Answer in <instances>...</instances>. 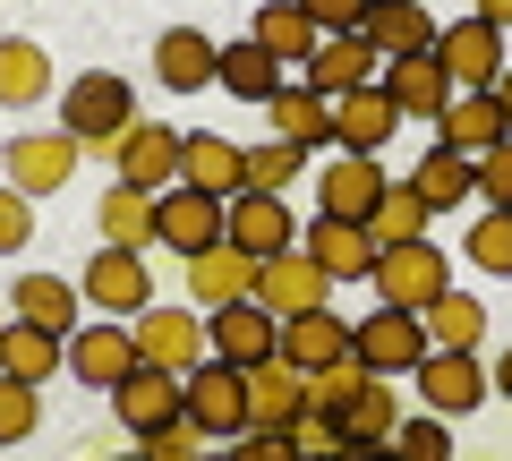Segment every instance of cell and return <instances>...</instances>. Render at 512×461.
Returning <instances> with one entry per match:
<instances>
[{
	"label": "cell",
	"instance_id": "680465c9",
	"mask_svg": "<svg viewBox=\"0 0 512 461\" xmlns=\"http://www.w3.org/2000/svg\"><path fill=\"white\" fill-rule=\"evenodd\" d=\"M299 461H316V453H299Z\"/></svg>",
	"mask_w": 512,
	"mask_h": 461
},
{
	"label": "cell",
	"instance_id": "603a6c76",
	"mask_svg": "<svg viewBox=\"0 0 512 461\" xmlns=\"http://www.w3.org/2000/svg\"><path fill=\"white\" fill-rule=\"evenodd\" d=\"M359 35L376 43V60H410V52H436V18L419 0H367Z\"/></svg>",
	"mask_w": 512,
	"mask_h": 461
},
{
	"label": "cell",
	"instance_id": "f35d334b",
	"mask_svg": "<svg viewBox=\"0 0 512 461\" xmlns=\"http://www.w3.org/2000/svg\"><path fill=\"white\" fill-rule=\"evenodd\" d=\"M367 240H376V248H402V240H427V205L410 197V180H384L376 214H367Z\"/></svg>",
	"mask_w": 512,
	"mask_h": 461
},
{
	"label": "cell",
	"instance_id": "30bf717a",
	"mask_svg": "<svg viewBox=\"0 0 512 461\" xmlns=\"http://www.w3.org/2000/svg\"><path fill=\"white\" fill-rule=\"evenodd\" d=\"M222 240L239 248V257H282V248H299V222H291V205L282 197H256V188H239L231 205H222Z\"/></svg>",
	"mask_w": 512,
	"mask_h": 461
},
{
	"label": "cell",
	"instance_id": "e575fe53",
	"mask_svg": "<svg viewBox=\"0 0 512 461\" xmlns=\"http://www.w3.org/2000/svg\"><path fill=\"white\" fill-rule=\"evenodd\" d=\"M0 103L26 111V103H52V60H43V43L26 35H0Z\"/></svg>",
	"mask_w": 512,
	"mask_h": 461
},
{
	"label": "cell",
	"instance_id": "484cf974",
	"mask_svg": "<svg viewBox=\"0 0 512 461\" xmlns=\"http://www.w3.org/2000/svg\"><path fill=\"white\" fill-rule=\"evenodd\" d=\"M180 265H188V299H197V316H214V308H231V299H248V282H256V257H239L231 240L205 248V257H180Z\"/></svg>",
	"mask_w": 512,
	"mask_h": 461
},
{
	"label": "cell",
	"instance_id": "d6a6232c",
	"mask_svg": "<svg viewBox=\"0 0 512 461\" xmlns=\"http://www.w3.org/2000/svg\"><path fill=\"white\" fill-rule=\"evenodd\" d=\"M9 316H18V325H43V333H60V342H69V333H77V291H69L60 274H18Z\"/></svg>",
	"mask_w": 512,
	"mask_h": 461
},
{
	"label": "cell",
	"instance_id": "f546056e",
	"mask_svg": "<svg viewBox=\"0 0 512 461\" xmlns=\"http://www.w3.org/2000/svg\"><path fill=\"white\" fill-rule=\"evenodd\" d=\"M436 146H453V154H487L495 137H512V120H504V103L495 94H453V103L436 111Z\"/></svg>",
	"mask_w": 512,
	"mask_h": 461
},
{
	"label": "cell",
	"instance_id": "52a82bcc",
	"mask_svg": "<svg viewBox=\"0 0 512 461\" xmlns=\"http://www.w3.org/2000/svg\"><path fill=\"white\" fill-rule=\"evenodd\" d=\"M111 163H120L128 188L163 197V188H180V129H163V120H128V129L111 137Z\"/></svg>",
	"mask_w": 512,
	"mask_h": 461
},
{
	"label": "cell",
	"instance_id": "5bb4252c",
	"mask_svg": "<svg viewBox=\"0 0 512 461\" xmlns=\"http://www.w3.org/2000/svg\"><path fill=\"white\" fill-rule=\"evenodd\" d=\"M154 240L180 248V257L222 248V197H205V188H163V197H154Z\"/></svg>",
	"mask_w": 512,
	"mask_h": 461
},
{
	"label": "cell",
	"instance_id": "f1b7e54d",
	"mask_svg": "<svg viewBox=\"0 0 512 461\" xmlns=\"http://www.w3.org/2000/svg\"><path fill=\"white\" fill-rule=\"evenodd\" d=\"M214 52L222 43L205 35V26H171V35L154 43V77H163L171 94H205L214 86Z\"/></svg>",
	"mask_w": 512,
	"mask_h": 461
},
{
	"label": "cell",
	"instance_id": "74e56055",
	"mask_svg": "<svg viewBox=\"0 0 512 461\" xmlns=\"http://www.w3.org/2000/svg\"><path fill=\"white\" fill-rule=\"evenodd\" d=\"M256 43H265V52L282 60V69H308V52L325 35H316L308 18H299V0H265V9H256Z\"/></svg>",
	"mask_w": 512,
	"mask_h": 461
},
{
	"label": "cell",
	"instance_id": "d6986e66",
	"mask_svg": "<svg viewBox=\"0 0 512 461\" xmlns=\"http://www.w3.org/2000/svg\"><path fill=\"white\" fill-rule=\"evenodd\" d=\"M239 385H248V427H291L299 410H308V376L291 368V359H256V368H239Z\"/></svg>",
	"mask_w": 512,
	"mask_h": 461
},
{
	"label": "cell",
	"instance_id": "4fadbf2b",
	"mask_svg": "<svg viewBox=\"0 0 512 461\" xmlns=\"http://www.w3.org/2000/svg\"><path fill=\"white\" fill-rule=\"evenodd\" d=\"M128 333H137V359H146V368H171V376H188L197 359H214L205 351V316L197 308H146Z\"/></svg>",
	"mask_w": 512,
	"mask_h": 461
},
{
	"label": "cell",
	"instance_id": "c3c4849f",
	"mask_svg": "<svg viewBox=\"0 0 512 461\" xmlns=\"http://www.w3.org/2000/svg\"><path fill=\"white\" fill-rule=\"evenodd\" d=\"M26 240H35V197H18V188L0 180V257H18Z\"/></svg>",
	"mask_w": 512,
	"mask_h": 461
},
{
	"label": "cell",
	"instance_id": "7bdbcfd3",
	"mask_svg": "<svg viewBox=\"0 0 512 461\" xmlns=\"http://www.w3.org/2000/svg\"><path fill=\"white\" fill-rule=\"evenodd\" d=\"M393 461H453V427H444L436 410L402 419V427H393Z\"/></svg>",
	"mask_w": 512,
	"mask_h": 461
},
{
	"label": "cell",
	"instance_id": "836d02e7",
	"mask_svg": "<svg viewBox=\"0 0 512 461\" xmlns=\"http://www.w3.org/2000/svg\"><path fill=\"white\" fill-rule=\"evenodd\" d=\"M265 111H274V137H282V146H299V154L333 146V103H325V94H308V86H282Z\"/></svg>",
	"mask_w": 512,
	"mask_h": 461
},
{
	"label": "cell",
	"instance_id": "7a4b0ae2",
	"mask_svg": "<svg viewBox=\"0 0 512 461\" xmlns=\"http://www.w3.org/2000/svg\"><path fill=\"white\" fill-rule=\"evenodd\" d=\"M128 120H137V94H128L111 69L69 77V94H60V129H69L77 146H103V154H111V137H120Z\"/></svg>",
	"mask_w": 512,
	"mask_h": 461
},
{
	"label": "cell",
	"instance_id": "e0dca14e",
	"mask_svg": "<svg viewBox=\"0 0 512 461\" xmlns=\"http://www.w3.org/2000/svg\"><path fill=\"white\" fill-rule=\"evenodd\" d=\"M111 410H120L128 436H154L163 419H180V376H171V368H146V359H137V368L111 385Z\"/></svg>",
	"mask_w": 512,
	"mask_h": 461
},
{
	"label": "cell",
	"instance_id": "bcb514c9",
	"mask_svg": "<svg viewBox=\"0 0 512 461\" xmlns=\"http://www.w3.org/2000/svg\"><path fill=\"white\" fill-rule=\"evenodd\" d=\"M222 461H299V436L291 427H239Z\"/></svg>",
	"mask_w": 512,
	"mask_h": 461
},
{
	"label": "cell",
	"instance_id": "7c38bea8",
	"mask_svg": "<svg viewBox=\"0 0 512 461\" xmlns=\"http://www.w3.org/2000/svg\"><path fill=\"white\" fill-rule=\"evenodd\" d=\"M410 376H419V410H436V419H461V410H478L495 393L487 368H478V351H427Z\"/></svg>",
	"mask_w": 512,
	"mask_h": 461
},
{
	"label": "cell",
	"instance_id": "d590c367",
	"mask_svg": "<svg viewBox=\"0 0 512 461\" xmlns=\"http://www.w3.org/2000/svg\"><path fill=\"white\" fill-rule=\"evenodd\" d=\"M419 325H427V351H478V333H487V299L444 291V299H427V308H419Z\"/></svg>",
	"mask_w": 512,
	"mask_h": 461
},
{
	"label": "cell",
	"instance_id": "8992f818",
	"mask_svg": "<svg viewBox=\"0 0 512 461\" xmlns=\"http://www.w3.org/2000/svg\"><path fill=\"white\" fill-rule=\"evenodd\" d=\"M436 69L453 77V94H487L504 77V35L487 18H461V26H436Z\"/></svg>",
	"mask_w": 512,
	"mask_h": 461
},
{
	"label": "cell",
	"instance_id": "d4e9b609",
	"mask_svg": "<svg viewBox=\"0 0 512 461\" xmlns=\"http://www.w3.org/2000/svg\"><path fill=\"white\" fill-rule=\"evenodd\" d=\"M274 351L291 359L299 376H316V368H333V359H350V325H342V308H308V316H291Z\"/></svg>",
	"mask_w": 512,
	"mask_h": 461
},
{
	"label": "cell",
	"instance_id": "60d3db41",
	"mask_svg": "<svg viewBox=\"0 0 512 461\" xmlns=\"http://www.w3.org/2000/svg\"><path fill=\"white\" fill-rule=\"evenodd\" d=\"M359 385H367V368H359V351H350V359H333V368L308 376V410H316V419H342Z\"/></svg>",
	"mask_w": 512,
	"mask_h": 461
},
{
	"label": "cell",
	"instance_id": "b9f144b4",
	"mask_svg": "<svg viewBox=\"0 0 512 461\" xmlns=\"http://www.w3.org/2000/svg\"><path fill=\"white\" fill-rule=\"evenodd\" d=\"M470 265H478V274H495V282L512 274V214H504V205H487V214H478V231H470Z\"/></svg>",
	"mask_w": 512,
	"mask_h": 461
},
{
	"label": "cell",
	"instance_id": "f6af8a7d",
	"mask_svg": "<svg viewBox=\"0 0 512 461\" xmlns=\"http://www.w3.org/2000/svg\"><path fill=\"white\" fill-rule=\"evenodd\" d=\"M470 180H478V197H487V205H504V214H512V137H495L487 154H470Z\"/></svg>",
	"mask_w": 512,
	"mask_h": 461
},
{
	"label": "cell",
	"instance_id": "8fae6325",
	"mask_svg": "<svg viewBox=\"0 0 512 461\" xmlns=\"http://www.w3.org/2000/svg\"><path fill=\"white\" fill-rule=\"evenodd\" d=\"M299 257H308L316 274L342 291V282H367L376 240H367V222H333V214H316V222H299Z\"/></svg>",
	"mask_w": 512,
	"mask_h": 461
},
{
	"label": "cell",
	"instance_id": "7402d4cb",
	"mask_svg": "<svg viewBox=\"0 0 512 461\" xmlns=\"http://www.w3.org/2000/svg\"><path fill=\"white\" fill-rule=\"evenodd\" d=\"M376 197H384L376 154H342V163L316 171V205H325L333 222H367V214H376Z\"/></svg>",
	"mask_w": 512,
	"mask_h": 461
},
{
	"label": "cell",
	"instance_id": "f5cc1de1",
	"mask_svg": "<svg viewBox=\"0 0 512 461\" xmlns=\"http://www.w3.org/2000/svg\"><path fill=\"white\" fill-rule=\"evenodd\" d=\"M342 461H393V444H367V453H342Z\"/></svg>",
	"mask_w": 512,
	"mask_h": 461
},
{
	"label": "cell",
	"instance_id": "4dcf8cb0",
	"mask_svg": "<svg viewBox=\"0 0 512 461\" xmlns=\"http://www.w3.org/2000/svg\"><path fill=\"white\" fill-rule=\"evenodd\" d=\"M410 197H419L427 214H453V205H470V197H478V180H470V154H453V146H427L419 163H410Z\"/></svg>",
	"mask_w": 512,
	"mask_h": 461
},
{
	"label": "cell",
	"instance_id": "ba28073f",
	"mask_svg": "<svg viewBox=\"0 0 512 461\" xmlns=\"http://www.w3.org/2000/svg\"><path fill=\"white\" fill-rule=\"evenodd\" d=\"M350 351H359L367 376H402V368H419V359H427V325L410 308H376V316L350 325Z\"/></svg>",
	"mask_w": 512,
	"mask_h": 461
},
{
	"label": "cell",
	"instance_id": "db71d44e",
	"mask_svg": "<svg viewBox=\"0 0 512 461\" xmlns=\"http://www.w3.org/2000/svg\"><path fill=\"white\" fill-rule=\"evenodd\" d=\"M487 385H495V393H512V351H504V368H495V376H487Z\"/></svg>",
	"mask_w": 512,
	"mask_h": 461
},
{
	"label": "cell",
	"instance_id": "ab89813d",
	"mask_svg": "<svg viewBox=\"0 0 512 461\" xmlns=\"http://www.w3.org/2000/svg\"><path fill=\"white\" fill-rule=\"evenodd\" d=\"M239 154H248V188H256V197H282V188L308 171V154L282 146V137H265V146H239Z\"/></svg>",
	"mask_w": 512,
	"mask_h": 461
},
{
	"label": "cell",
	"instance_id": "816d5d0a",
	"mask_svg": "<svg viewBox=\"0 0 512 461\" xmlns=\"http://www.w3.org/2000/svg\"><path fill=\"white\" fill-rule=\"evenodd\" d=\"M487 94H495V103H504V120H512V69H504V77H495V86H487Z\"/></svg>",
	"mask_w": 512,
	"mask_h": 461
},
{
	"label": "cell",
	"instance_id": "7dc6e473",
	"mask_svg": "<svg viewBox=\"0 0 512 461\" xmlns=\"http://www.w3.org/2000/svg\"><path fill=\"white\" fill-rule=\"evenodd\" d=\"M137 453H146V461H197V453H205V427H188V419H163L154 436H137Z\"/></svg>",
	"mask_w": 512,
	"mask_h": 461
},
{
	"label": "cell",
	"instance_id": "5b68a950",
	"mask_svg": "<svg viewBox=\"0 0 512 461\" xmlns=\"http://www.w3.org/2000/svg\"><path fill=\"white\" fill-rule=\"evenodd\" d=\"M248 299H256L265 316H274V325H291V316H308V308H333V282L316 274V265L299 257V248H282V257H265V265H256Z\"/></svg>",
	"mask_w": 512,
	"mask_h": 461
},
{
	"label": "cell",
	"instance_id": "1f68e13d",
	"mask_svg": "<svg viewBox=\"0 0 512 461\" xmlns=\"http://www.w3.org/2000/svg\"><path fill=\"white\" fill-rule=\"evenodd\" d=\"M69 368V342L60 333H43V325H0V376H18V385H43V376H60Z\"/></svg>",
	"mask_w": 512,
	"mask_h": 461
},
{
	"label": "cell",
	"instance_id": "277c9868",
	"mask_svg": "<svg viewBox=\"0 0 512 461\" xmlns=\"http://www.w3.org/2000/svg\"><path fill=\"white\" fill-rule=\"evenodd\" d=\"M77 137L69 129H35V137H9V154H0V180L18 188V197H52V188L77 180Z\"/></svg>",
	"mask_w": 512,
	"mask_h": 461
},
{
	"label": "cell",
	"instance_id": "9f6ffc18",
	"mask_svg": "<svg viewBox=\"0 0 512 461\" xmlns=\"http://www.w3.org/2000/svg\"><path fill=\"white\" fill-rule=\"evenodd\" d=\"M197 461H222V453H197Z\"/></svg>",
	"mask_w": 512,
	"mask_h": 461
},
{
	"label": "cell",
	"instance_id": "f907efd6",
	"mask_svg": "<svg viewBox=\"0 0 512 461\" xmlns=\"http://www.w3.org/2000/svg\"><path fill=\"white\" fill-rule=\"evenodd\" d=\"M470 18H487L495 35H504V26H512V0H470Z\"/></svg>",
	"mask_w": 512,
	"mask_h": 461
},
{
	"label": "cell",
	"instance_id": "2e32d148",
	"mask_svg": "<svg viewBox=\"0 0 512 461\" xmlns=\"http://www.w3.org/2000/svg\"><path fill=\"white\" fill-rule=\"evenodd\" d=\"M274 342H282V325L256 308V299H231V308L205 316V351L231 359V368H256V359H274Z\"/></svg>",
	"mask_w": 512,
	"mask_h": 461
},
{
	"label": "cell",
	"instance_id": "11a10c76",
	"mask_svg": "<svg viewBox=\"0 0 512 461\" xmlns=\"http://www.w3.org/2000/svg\"><path fill=\"white\" fill-rule=\"evenodd\" d=\"M120 461H146V453H120Z\"/></svg>",
	"mask_w": 512,
	"mask_h": 461
},
{
	"label": "cell",
	"instance_id": "ee69618b",
	"mask_svg": "<svg viewBox=\"0 0 512 461\" xmlns=\"http://www.w3.org/2000/svg\"><path fill=\"white\" fill-rule=\"evenodd\" d=\"M35 427H43V402H35V385L0 376V444H26Z\"/></svg>",
	"mask_w": 512,
	"mask_h": 461
},
{
	"label": "cell",
	"instance_id": "8d00e7d4",
	"mask_svg": "<svg viewBox=\"0 0 512 461\" xmlns=\"http://www.w3.org/2000/svg\"><path fill=\"white\" fill-rule=\"evenodd\" d=\"M94 231H103V248H146L154 240V197L128 188V180H111L103 205H94Z\"/></svg>",
	"mask_w": 512,
	"mask_h": 461
},
{
	"label": "cell",
	"instance_id": "9c48e42d",
	"mask_svg": "<svg viewBox=\"0 0 512 461\" xmlns=\"http://www.w3.org/2000/svg\"><path fill=\"white\" fill-rule=\"evenodd\" d=\"M77 299H86V308H103V316H146L154 274H146V257H137V248H94V265L77 274Z\"/></svg>",
	"mask_w": 512,
	"mask_h": 461
},
{
	"label": "cell",
	"instance_id": "44dd1931",
	"mask_svg": "<svg viewBox=\"0 0 512 461\" xmlns=\"http://www.w3.org/2000/svg\"><path fill=\"white\" fill-rule=\"evenodd\" d=\"M376 77H384V60H376V43H367V35H325L308 52V94H325V103H333V94H350V86H376Z\"/></svg>",
	"mask_w": 512,
	"mask_h": 461
},
{
	"label": "cell",
	"instance_id": "ac0fdd59",
	"mask_svg": "<svg viewBox=\"0 0 512 461\" xmlns=\"http://www.w3.org/2000/svg\"><path fill=\"white\" fill-rule=\"evenodd\" d=\"M128 368H137V333H128L120 316H111V325H77V333H69V376H77V385H103V393H111Z\"/></svg>",
	"mask_w": 512,
	"mask_h": 461
},
{
	"label": "cell",
	"instance_id": "4316f807",
	"mask_svg": "<svg viewBox=\"0 0 512 461\" xmlns=\"http://www.w3.org/2000/svg\"><path fill=\"white\" fill-rule=\"evenodd\" d=\"M342 453H367V444H393V427H402V393H393V376H367L359 393H350L342 419Z\"/></svg>",
	"mask_w": 512,
	"mask_h": 461
},
{
	"label": "cell",
	"instance_id": "cb8c5ba5",
	"mask_svg": "<svg viewBox=\"0 0 512 461\" xmlns=\"http://www.w3.org/2000/svg\"><path fill=\"white\" fill-rule=\"evenodd\" d=\"M384 94H393V111L402 120H436L444 103H453V77L436 69V52H410V60H384V77H376Z\"/></svg>",
	"mask_w": 512,
	"mask_h": 461
},
{
	"label": "cell",
	"instance_id": "9a60e30c",
	"mask_svg": "<svg viewBox=\"0 0 512 461\" xmlns=\"http://www.w3.org/2000/svg\"><path fill=\"white\" fill-rule=\"evenodd\" d=\"M393 129H402V111H393V94H384V86L333 94V154H384V146H393Z\"/></svg>",
	"mask_w": 512,
	"mask_h": 461
},
{
	"label": "cell",
	"instance_id": "ffe728a7",
	"mask_svg": "<svg viewBox=\"0 0 512 461\" xmlns=\"http://www.w3.org/2000/svg\"><path fill=\"white\" fill-rule=\"evenodd\" d=\"M180 188H205V197H222V205H231L239 188H248V154H239L231 137H214V129L180 137Z\"/></svg>",
	"mask_w": 512,
	"mask_h": 461
},
{
	"label": "cell",
	"instance_id": "6da1fadb",
	"mask_svg": "<svg viewBox=\"0 0 512 461\" xmlns=\"http://www.w3.org/2000/svg\"><path fill=\"white\" fill-rule=\"evenodd\" d=\"M367 282H376L384 308H410V316H419L427 299L453 291V265H444V248H436V240H402V248H376Z\"/></svg>",
	"mask_w": 512,
	"mask_h": 461
},
{
	"label": "cell",
	"instance_id": "3957f363",
	"mask_svg": "<svg viewBox=\"0 0 512 461\" xmlns=\"http://www.w3.org/2000/svg\"><path fill=\"white\" fill-rule=\"evenodd\" d=\"M180 419L205 427V436H239V427H248V385H239L231 359H197V368L180 376Z\"/></svg>",
	"mask_w": 512,
	"mask_h": 461
},
{
	"label": "cell",
	"instance_id": "6f0895ef",
	"mask_svg": "<svg viewBox=\"0 0 512 461\" xmlns=\"http://www.w3.org/2000/svg\"><path fill=\"white\" fill-rule=\"evenodd\" d=\"M0 325H9V308H0Z\"/></svg>",
	"mask_w": 512,
	"mask_h": 461
},
{
	"label": "cell",
	"instance_id": "83f0119b",
	"mask_svg": "<svg viewBox=\"0 0 512 461\" xmlns=\"http://www.w3.org/2000/svg\"><path fill=\"white\" fill-rule=\"evenodd\" d=\"M214 86L222 94H231V103H274V94H282V60L274 52H265V43H222V52H214Z\"/></svg>",
	"mask_w": 512,
	"mask_h": 461
},
{
	"label": "cell",
	"instance_id": "681fc988",
	"mask_svg": "<svg viewBox=\"0 0 512 461\" xmlns=\"http://www.w3.org/2000/svg\"><path fill=\"white\" fill-rule=\"evenodd\" d=\"M299 18H308L316 35H359V18H367V0H299Z\"/></svg>",
	"mask_w": 512,
	"mask_h": 461
}]
</instances>
